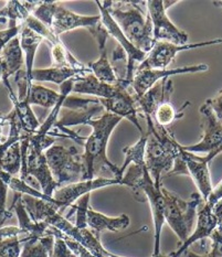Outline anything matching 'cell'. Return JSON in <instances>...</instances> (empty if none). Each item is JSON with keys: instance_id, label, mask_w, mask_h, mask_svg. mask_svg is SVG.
Wrapping results in <instances>:
<instances>
[{"instance_id": "7c38bea8", "label": "cell", "mask_w": 222, "mask_h": 257, "mask_svg": "<svg viewBox=\"0 0 222 257\" xmlns=\"http://www.w3.org/2000/svg\"><path fill=\"white\" fill-rule=\"evenodd\" d=\"M209 66L207 64H198V65H188L181 66V68L173 69H164V70H136L134 74V79L131 84L136 98L143 96L149 88L153 87L157 82L167 77L186 74V73H198V72L208 71Z\"/></svg>"}, {"instance_id": "7402d4cb", "label": "cell", "mask_w": 222, "mask_h": 257, "mask_svg": "<svg viewBox=\"0 0 222 257\" xmlns=\"http://www.w3.org/2000/svg\"><path fill=\"white\" fill-rule=\"evenodd\" d=\"M15 210L16 215L18 217L19 225L18 227L21 230L25 237L28 238H41L42 236L47 235V230L49 225L47 223H35L31 217L28 214L25 208L24 202H22V194L16 193L14 198L13 205H11L10 211Z\"/></svg>"}, {"instance_id": "ac0fdd59", "label": "cell", "mask_w": 222, "mask_h": 257, "mask_svg": "<svg viewBox=\"0 0 222 257\" xmlns=\"http://www.w3.org/2000/svg\"><path fill=\"white\" fill-rule=\"evenodd\" d=\"M75 83V79H71L60 85V93L54 92L53 89L47 88L41 85L32 84L30 87L28 102L30 105H38L44 108H53L60 102L68 98L69 94L72 93Z\"/></svg>"}, {"instance_id": "2e32d148", "label": "cell", "mask_w": 222, "mask_h": 257, "mask_svg": "<svg viewBox=\"0 0 222 257\" xmlns=\"http://www.w3.org/2000/svg\"><path fill=\"white\" fill-rule=\"evenodd\" d=\"M219 222L217 217L213 214L212 205H210L208 202H203L199 205L197 211V224L196 228L190 236L188 237L185 243L179 245L178 249L176 252L170 253L168 257H179L184 254L186 250L189 248L193 243L198 241L202 242V246H204V241L208 237L211 236L212 232L219 226Z\"/></svg>"}, {"instance_id": "e0dca14e", "label": "cell", "mask_w": 222, "mask_h": 257, "mask_svg": "<svg viewBox=\"0 0 222 257\" xmlns=\"http://www.w3.org/2000/svg\"><path fill=\"white\" fill-rule=\"evenodd\" d=\"M174 92V82L170 77L163 79L157 82L153 87L143 95V96L136 98L138 115L144 117L153 118L155 111L159 105L170 100L171 94Z\"/></svg>"}, {"instance_id": "f35d334b", "label": "cell", "mask_w": 222, "mask_h": 257, "mask_svg": "<svg viewBox=\"0 0 222 257\" xmlns=\"http://www.w3.org/2000/svg\"><path fill=\"white\" fill-rule=\"evenodd\" d=\"M213 214L217 217L219 224H222V199H220L217 203L212 206Z\"/></svg>"}, {"instance_id": "484cf974", "label": "cell", "mask_w": 222, "mask_h": 257, "mask_svg": "<svg viewBox=\"0 0 222 257\" xmlns=\"http://www.w3.org/2000/svg\"><path fill=\"white\" fill-rule=\"evenodd\" d=\"M87 68L92 71V74L98 81L106 83V84H116L120 81L118 79V75L115 73L114 68L110 65L107 59L106 50L101 52V55H99V59L97 61L88 63Z\"/></svg>"}, {"instance_id": "5b68a950", "label": "cell", "mask_w": 222, "mask_h": 257, "mask_svg": "<svg viewBox=\"0 0 222 257\" xmlns=\"http://www.w3.org/2000/svg\"><path fill=\"white\" fill-rule=\"evenodd\" d=\"M165 197V221L179 237L181 244L190 236L191 228L197 221V211L203 202L200 193H192L189 200H182L178 195L162 187Z\"/></svg>"}, {"instance_id": "52a82bcc", "label": "cell", "mask_w": 222, "mask_h": 257, "mask_svg": "<svg viewBox=\"0 0 222 257\" xmlns=\"http://www.w3.org/2000/svg\"><path fill=\"white\" fill-rule=\"evenodd\" d=\"M214 157L215 156L212 154H208L204 157H199V156H195V154L188 153L181 149L179 157L176 159L174 168L168 173V176L178 175V173L190 176L196 183L199 193L206 202L213 190L209 171V164L214 159Z\"/></svg>"}, {"instance_id": "8d00e7d4", "label": "cell", "mask_w": 222, "mask_h": 257, "mask_svg": "<svg viewBox=\"0 0 222 257\" xmlns=\"http://www.w3.org/2000/svg\"><path fill=\"white\" fill-rule=\"evenodd\" d=\"M220 199H222V180L218 183L217 187L213 188L211 194L209 195V198L206 202H208L210 205L213 206Z\"/></svg>"}, {"instance_id": "9c48e42d", "label": "cell", "mask_w": 222, "mask_h": 257, "mask_svg": "<svg viewBox=\"0 0 222 257\" xmlns=\"http://www.w3.org/2000/svg\"><path fill=\"white\" fill-rule=\"evenodd\" d=\"M200 114L203 131L201 142L192 146H181V149L192 154L206 153L207 155L212 154L218 156L222 153V120L218 119L211 106L207 102L200 107Z\"/></svg>"}, {"instance_id": "277c9868", "label": "cell", "mask_w": 222, "mask_h": 257, "mask_svg": "<svg viewBox=\"0 0 222 257\" xmlns=\"http://www.w3.org/2000/svg\"><path fill=\"white\" fill-rule=\"evenodd\" d=\"M55 143V139L47 136L41 138L35 133L30 138L20 142L21 146V171L20 179L29 181L35 178L40 184L42 193L53 198V193L59 189L50 171L44 152Z\"/></svg>"}, {"instance_id": "f546056e", "label": "cell", "mask_w": 222, "mask_h": 257, "mask_svg": "<svg viewBox=\"0 0 222 257\" xmlns=\"http://www.w3.org/2000/svg\"><path fill=\"white\" fill-rule=\"evenodd\" d=\"M90 197L91 193L84 194L81 197L75 204H72L70 208L71 211L66 214L65 219L69 220L70 217L75 214V226L80 230H85L87 228V211L90 209L88 203H90Z\"/></svg>"}, {"instance_id": "60d3db41", "label": "cell", "mask_w": 222, "mask_h": 257, "mask_svg": "<svg viewBox=\"0 0 222 257\" xmlns=\"http://www.w3.org/2000/svg\"><path fill=\"white\" fill-rule=\"evenodd\" d=\"M213 5L215 6V7L222 8V2H221V0H219V2H213Z\"/></svg>"}, {"instance_id": "4dcf8cb0", "label": "cell", "mask_w": 222, "mask_h": 257, "mask_svg": "<svg viewBox=\"0 0 222 257\" xmlns=\"http://www.w3.org/2000/svg\"><path fill=\"white\" fill-rule=\"evenodd\" d=\"M28 239L20 236L0 239V257H20L21 245Z\"/></svg>"}, {"instance_id": "1f68e13d", "label": "cell", "mask_w": 222, "mask_h": 257, "mask_svg": "<svg viewBox=\"0 0 222 257\" xmlns=\"http://www.w3.org/2000/svg\"><path fill=\"white\" fill-rule=\"evenodd\" d=\"M47 234H50V235H53L54 237H60V238H63L66 245L72 249V252H73L76 257H95L92 253L88 252V250L83 247L81 244H79L77 242L73 241V239L69 238L68 236H65L62 232H60L57 228H54L52 226H49V228L47 230Z\"/></svg>"}, {"instance_id": "ffe728a7", "label": "cell", "mask_w": 222, "mask_h": 257, "mask_svg": "<svg viewBox=\"0 0 222 257\" xmlns=\"http://www.w3.org/2000/svg\"><path fill=\"white\" fill-rule=\"evenodd\" d=\"M92 71L85 69H74L70 66H64V68H57V66H51L48 69H33L30 81L32 82H51L54 84L62 85L64 82L71 79H76V77L84 76L91 74Z\"/></svg>"}, {"instance_id": "8992f818", "label": "cell", "mask_w": 222, "mask_h": 257, "mask_svg": "<svg viewBox=\"0 0 222 257\" xmlns=\"http://www.w3.org/2000/svg\"><path fill=\"white\" fill-rule=\"evenodd\" d=\"M44 155L59 188L84 181V163L82 154H79L75 147L53 145L44 152Z\"/></svg>"}, {"instance_id": "7bdbcfd3", "label": "cell", "mask_w": 222, "mask_h": 257, "mask_svg": "<svg viewBox=\"0 0 222 257\" xmlns=\"http://www.w3.org/2000/svg\"><path fill=\"white\" fill-rule=\"evenodd\" d=\"M2 76H3V72H2V66H0V80H2Z\"/></svg>"}, {"instance_id": "ee69618b", "label": "cell", "mask_w": 222, "mask_h": 257, "mask_svg": "<svg viewBox=\"0 0 222 257\" xmlns=\"http://www.w3.org/2000/svg\"><path fill=\"white\" fill-rule=\"evenodd\" d=\"M153 257H168V255H158V256H153Z\"/></svg>"}, {"instance_id": "8fae6325", "label": "cell", "mask_w": 222, "mask_h": 257, "mask_svg": "<svg viewBox=\"0 0 222 257\" xmlns=\"http://www.w3.org/2000/svg\"><path fill=\"white\" fill-rule=\"evenodd\" d=\"M222 43V39H215L211 41H204L198 43H187L184 46H176V44L169 42L157 41L151 52L147 54L146 60L143 63L137 66L136 70H164L167 69V66L171 63L176 55L181 51L186 50L214 46V44Z\"/></svg>"}, {"instance_id": "4316f807", "label": "cell", "mask_w": 222, "mask_h": 257, "mask_svg": "<svg viewBox=\"0 0 222 257\" xmlns=\"http://www.w3.org/2000/svg\"><path fill=\"white\" fill-rule=\"evenodd\" d=\"M189 105V102H186V104L182 106L179 110H177L173 106V104L170 103V100H168V102H165L158 106V108L155 111V114L153 116V118L151 119L153 120L154 124L167 128L169 125L173 124L175 120L184 117V110L187 106Z\"/></svg>"}, {"instance_id": "e575fe53", "label": "cell", "mask_w": 222, "mask_h": 257, "mask_svg": "<svg viewBox=\"0 0 222 257\" xmlns=\"http://www.w3.org/2000/svg\"><path fill=\"white\" fill-rule=\"evenodd\" d=\"M49 257H76V255L72 252L63 238L55 237L52 252L50 253Z\"/></svg>"}, {"instance_id": "44dd1931", "label": "cell", "mask_w": 222, "mask_h": 257, "mask_svg": "<svg viewBox=\"0 0 222 257\" xmlns=\"http://www.w3.org/2000/svg\"><path fill=\"white\" fill-rule=\"evenodd\" d=\"M122 85L119 81L116 84H106L98 81L92 73L76 77L72 92L77 94H88L97 96V98H110L116 94Z\"/></svg>"}, {"instance_id": "3957f363", "label": "cell", "mask_w": 222, "mask_h": 257, "mask_svg": "<svg viewBox=\"0 0 222 257\" xmlns=\"http://www.w3.org/2000/svg\"><path fill=\"white\" fill-rule=\"evenodd\" d=\"M147 122L145 165L156 187H162V176L174 168L176 159L181 153V145L176 141L168 128L154 124L149 117Z\"/></svg>"}, {"instance_id": "7a4b0ae2", "label": "cell", "mask_w": 222, "mask_h": 257, "mask_svg": "<svg viewBox=\"0 0 222 257\" xmlns=\"http://www.w3.org/2000/svg\"><path fill=\"white\" fill-rule=\"evenodd\" d=\"M142 2H103V8L118 24L133 46L144 53H149L155 43L153 24L148 15L138 5Z\"/></svg>"}, {"instance_id": "836d02e7", "label": "cell", "mask_w": 222, "mask_h": 257, "mask_svg": "<svg viewBox=\"0 0 222 257\" xmlns=\"http://www.w3.org/2000/svg\"><path fill=\"white\" fill-rule=\"evenodd\" d=\"M91 32V35L94 37V39H95L96 42H97V46H98V50L99 52H102L105 50V44H106V41H107V38L109 37L108 36V32L106 30V28H105L102 24V20L99 24H97L95 27L91 28L90 30H88Z\"/></svg>"}, {"instance_id": "d6986e66", "label": "cell", "mask_w": 222, "mask_h": 257, "mask_svg": "<svg viewBox=\"0 0 222 257\" xmlns=\"http://www.w3.org/2000/svg\"><path fill=\"white\" fill-rule=\"evenodd\" d=\"M0 66H2V80L8 91H11L9 77L22 70L24 66V54L20 46V38L17 36L6 44L0 55Z\"/></svg>"}, {"instance_id": "b9f144b4", "label": "cell", "mask_w": 222, "mask_h": 257, "mask_svg": "<svg viewBox=\"0 0 222 257\" xmlns=\"http://www.w3.org/2000/svg\"><path fill=\"white\" fill-rule=\"evenodd\" d=\"M2 128H3V126L0 125V145H2Z\"/></svg>"}, {"instance_id": "ab89813d", "label": "cell", "mask_w": 222, "mask_h": 257, "mask_svg": "<svg viewBox=\"0 0 222 257\" xmlns=\"http://www.w3.org/2000/svg\"><path fill=\"white\" fill-rule=\"evenodd\" d=\"M184 254H186L185 255V257H199V255L198 254H196V253H193V252H190V250H186V252L184 253ZM182 254V255H184Z\"/></svg>"}, {"instance_id": "30bf717a", "label": "cell", "mask_w": 222, "mask_h": 257, "mask_svg": "<svg viewBox=\"0 0 222 257\" xmlns=\"http://www.w3.org/2000/svg\"><path fill=\"white\" fill-rule=\"evenodd\" d=\"M95 4L97 5V7L99 9V16H101L102 24L105 28H106L108 36L115 39V40L119 43V47L123 49L127 54L126 75H125V79L122 82H123V84L125 86L130 88L132 82H133V79H134V74L136 72V69H137L136 64L138 63V65H140L141 63H143L147 58V53H144V52L140 51V50L136 49L129 40H127L126 37L124 36V33L122 32V30L120 29L118 24H116V22L113 20V18L109 16L107 11L103 8L101 2H97L96 0Z\"/></svg>"}, {"instance_id": "d590c367", "label": "cell", "mask_w": 222, "mask_h": 257, "mask_svg": "<svg viewBox=\"0 0 222 257\" xmlns=\"http://www.w3.org/2000/svg\"><path fill=\"white\" fill-rule=\"evenodd\" d=\"M206 102L211 106V108L213 109L215 116L218 117V119L222 120V92L218 95L217 97L207 99Z\"/></svg>"}, {"instance_id": "ba28073f", "label": "cell", "mask_w": 222, "mask_h": 257, "mask_svg": "<svg viewBox=\"0 0 222 257\" xmlns=\"http://www.w3.org/2000/svg\"><path fill=\"white\" fill-rule=\"evenodd\" d=\"M178 0H148L145 2L148 16L153 24V36L155 41H163L184 46L188 42V35L178 29L166 15V10L178 4Z\"/></svg>"}, {"instance_id": "9a60e30c", "label": "cell", "mask_w": 222, "mask_h": 257, "mask_svg": "<svg viewBox=\"0 0 222 257\" xmlns=\"http://www.w3.org/2000/svg\"><path fill=\"white\" fill-rule=\"evenodd\" d=\"M122 82V81H121ZM99 104H101L105 111L118 115L122 118H126L136 126L141 134H144L142 125L138 120V109H137V102L135 94H132L129 91V87H126L123 82L120 89L114 96L110 98H98Z\"/></svg>"}, {"instance_id": "d6a6232c", "label": "cell", "mask_w": 222, "mask_h": 257, "mask_svg": "<svg viewBox=\"0 0 222 257\" xmlns=\"http://www.w3.org/2000/svg\"><path fill=\"white\" fill-rule=\"evenodd\" d=\"M15 82L17 86H18V97L17 98H18L19 102L28 99L32 83L28 80L26 70H20L19 72H17L15 76Z\"/></svg>"}, {"instance_id": "603a6c76", "label": "cell", "mask_w": 222, "mask_h": 257, "mask_svg": "<svg viewBox=\"0 0 222 257\" xmlns=\"http://www.w3.org/2000/svg\"><path fill=\"white\" fill-rule=\"evenodd\" d=\"M87 226L91 227L98 236V233L102 231L120 232L125 230L130 226V217L126 214L109 217L90 208L87 211Z\"/></svg>"}, {"instance_id": "6da1fadb", "label": "cell", "mask_w": 222, "mask_h": 257, "mask_svg": "<svg viewBox=\"0 0 222 257\" xmlns=\"http://www.w3.org/2000/svg\"><path fill=\"white\" fill-rule=\"evenodd\" d=\"M122 117L112 113H105L87 120L85 125L92 127L91 135L84 143V153L82 154L84 163V181L96 178L116 179L122 180L121 169L110 163L107 158L106 149L110 134L122 121Z\"/></svg>"}, {"instance_id": "4fadbf2b", "label": "cell", "mask_w": 222, "mask_h": 257, "mask_svg": "<svg viewBox=\"0 0 222 257\" xmlns=\"http://www.w3.org/2000/svg\"><path fill=\"white\" fill-rule=\"evenodd\" d=\"M101 22V16H80L65 9L59 3L54 2L51 19H50L49 29L54 35L60 36L61 33L68 32L79 28H86L90 30Z\"/></svg>"}, {"instance_id": "83f0119b", "label": "cell", "mask_w": 222, "mask_h": 257, "mask_svg": "<svg viewBox=\"0 0 222 257\" xmlns=\"http://www.w3.org/2000/svg\"><path fill=\"white\" fill-rule=\"evenodd\" d=\"M0 171L7 172L16 177L21 171V146L20 142L16 143L0 155Z\"/></svg>"}, {"instance_id": "f1b7e54d", "label": "cell", "mask_w": 222, "mask_h": 257, "mask_svg": "<svg viewBox=\"0 0 222 257\" xmlns=\"http://www.w3.org/2000/svg\"><path fill=\"white\" fill-rule=\"evenodd\" d=\"M146 133L142 134V137L140 141L135 143L131 147H126L123 149V153L125 155V161L123 166H122L121 172L124 176L126 169L129 168L131 165H140V166H146L145 165V149H146Z\"/></svg>"}, {"instance_id": "74e56055", "label": "cell", "mask_w": 222, "mask_h": 257, "mask_svg": "<svg viewBox=\"0 0 222 257\" xmlns=\"http://www.w3.org/2000/svg\"><path fill=\"white\" fill-rule=\"evenodd\" d=\"M11 217H13V212L6 209V205L0 203V228L4 225V223Z\"/></svg>"}, {"instance_id": "cb8c5ba5", "label": "cell", "mask_w": 222, "mask_h": 257, "mask_svg": "<svg viewBox=\"0 0 222 257\" xmlns=\"http://www.w3.org/2000/svg\"><path fill=\"white\" fill-rule=\"evenodd\" d=\"M43 41L44 40L40 36L37 35L35 31H32L30 28H28L26 25L22 24V28L20 30V46L22 51L25 52V68L28 80L29 81L33 71V63H35L37 50Z\"/></svg>"}, {"instance_id": "d4e9b609", "label": "cell", "mask_w": 222, "mask_h": 257, "mask_svg": "<svg viewBox=\"0 0 222 257\" xmlns=\"http://www.w3.org/2000/svg\"><path fill=\"white\" fill-rule=\"evenodd\" d=\"M55 237L53 235L42 236L41 238H30L22 246L20 257H49L52 252Z\"/></svg>"}, {"instance_id": "5bb4252c", "label": "cell", "mask_w": 222, "mask_h": 257, "mask_svg": "<svg viewBox=\"0 0 222 257\" xmlns=\"http://www.w3.org/2000/svg\"><path fill=\"white\" fill-rule=\"evenodd\" d=\"M125 186L123 179L116 180V179H105L96 178L92 180H85L73 184H69L62 188H59L53 193V199L62 206V211L73 204L76 200H79L84 194L91 193L96 189H101L109 186Z\"/></svg>"}]
</instances>
